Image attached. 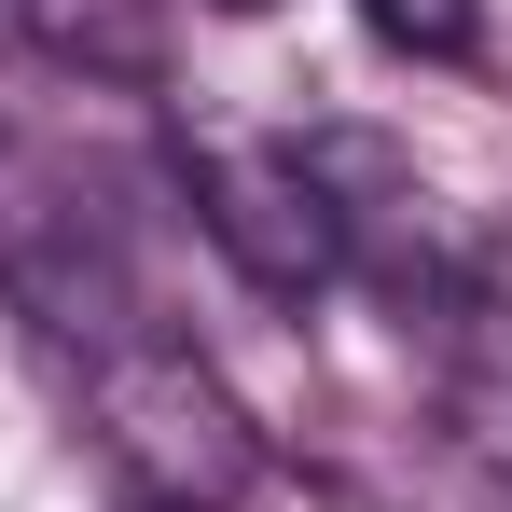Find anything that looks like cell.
Listing matches in <instances>:
<instances>
[{"mask_svg":"<svg viewBox=\"0 0 512 512\" xmlns=\"http://www.w3.org/2000/svg\"><path fill=\"white\" fill-rule=\"evenodd\" d=\"M0 291H14L56 346L153 333V305H139V277H125V250H111L97 194L56 167V153H28L14 125H0Z\"/></svg>","mask_w":512,"mask_h":512,"instance_id":"3957f363","label":"cell"},{"mask_svg":"<svg viewBox=\"0 0 512 512\" xmlns=\"http://www.w3.org/2000/svg\"><path fill=\"white\" fill-rule=\"evenodd\" d=\"M14 14H28V28H42L56 56H111V70H139V56H153L125 0H14Z\"/></svg>","mask_w":512,"mask_h":512,"instance_id":"52a82bcc","label":"cell"},{"mask_svg":"<svg viewBox=\"0 0 512 512\" xmlns=\"http://www.w3.org/2000/svg\"><path fill=\"white\" fill-rule=\"evenodd\" d=\"M305 180H319V222H333V263L360 291H388V305H416V319H471L485 291H499V250L443 208V180L402 153V139H374V125H319V139H291Z\"/></svg>","mask_w":512,"mask_h":512,"instance_id":"7a4b0ae2","label":"cell"},{"mask_svg":"<svg viewBox=\"0 0 512 512\" xmlns=\"http://www.w3.org/2000/svg\"><path fill=\"white\" fill-rule=\"evenodd\" d=\"M443 429L471 443V471H485V485H512V360H471V374L443 388Z\"/></svg>","mask_w":512,"mask_h":512,"instance_id":"8992f818","label":"cell"},{"mask_svg":"<svg viewBox=\"0 0 512 512\" xmlns=\"http://www.w3.org/2000/svg\"><path fill=\"white\" fill-rule=\"evenodd\" d=\"M360 28H374L388 56H429V70H457V56L485 42V0H360Z\"/></svg>","mask_w":512,"mask_h":512,"instance_id":"5b68a950","label":"cell"},{"mask_svg":"<svg viewBox=\"0 0 512 512\" xmlns=\"http://www.w3.org/2000/svg\"><path fill=\"white\" fill-rule=\"evenodd\" d=\"M222 14H263V0H222Z\"/></svg>","mask_w":512,"mask_h":512,"instance_id":"ba28073f","label":"cell"},{"mask_svg":"<svg viewBox=\"0 0 512 512\" xmlns=\"http://www.w3.org/2000/svg\"><path fill=\"white\" fill-rule=\"evenodd\" d=\"M84 429H97V457L139 485V512H236L263 485L250 402H236L180 333L84 346Z\"/></svg>","mask_w":512,"mask_h":512,"instance_id":"6da1fadb","label":"cell"},{"mask_svg":"<svg viewBox=\"0 0 512 512\" xmlns=\"http://www.w3.org/2000/svg\"><path fill=\"white\" fill-rule=\"evenodd\" d=\"M180 180H194V222L250 263V291H333V222H319V180L291 139H180Z\"/></svg>","mask_w":512,"mask_h":512,"instance_id":"277c9868","label":"cell"}]
</instances>
